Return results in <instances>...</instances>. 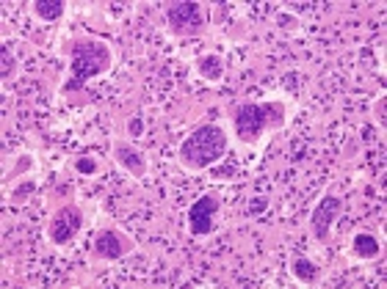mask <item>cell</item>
<instances>
[{
	"instance_id": "obj_15",
	"label": "cell",
	"mask_w": 387,
	"mask_h": 289,
	"mask_svg": "<svg viewBox=\"0 0 387 289\" xmlns=\"http://www.w3.org/2000/svg\"><path fill=\"white\" fill-rule=\"evenodd\" d=\"M11 72H14V47L3 44V50H0V75L8 78Z\"/></svg>"
},
{
	"instance_id": "obj_4",
	"label": "cell",
	"mask_w": 387,
	"mask_h": 289,
	"mask_svg": "<svg viewBox=\"0 0 387 289\" xmlns=\"http://www.w3.org/2000/svg\"><path fill=\"white\" fill-rule=\"evenodd\" d=\"M166 22H169L172 33H177V36H191V33L202 30L205 14H202V6H199V3H194V0H180V3L166 6Z\"/></svg>"
},
{
	"instance_id": "obj_20",
	"label": "cell",
	"mask_w": 387,
	"mask_h": 289,
	"mask_svg": "<svg viewBox=\"0 0 387 289\" xmlns=\"http://www.w3.org/2000/svg\"><path fill=\"white\" fill-rule=\"evenodd\" d=\"M379 121H385V99L379 102Z\"/></svg>"
},
{
	"instance_id": "obj_14",
	"label": "cell",
	"mask_w": 387,
	"mask_h": 289,
	"mask_svg": "<svg viewBox=\"0 0 387 289\" xmlns=\"http://www.w3.org/2000/svg\"><path fill=\"white\" fill-rule=\"evenodd\" d=\"M31 166H33V157H31V155H19V157H17V163H14V168H11V171H8L6 177H3V182L8 185V182H11L14 177H19V174H25V171H28Z\"/></svg>"
},
{
	"instance_id": "obj_9",
	"label": "cell",
	"mask_w": 387,
	"mask_h": 289,
	"mask_svg": "<svg viewBox=\"0 0 387 289\" xmlns=\"http://www.w3.org/2000/svg\"><path fill=\"white\" fill-rule=\"evenodd\" d=\"M114 157H117V163L128 171L130 177L141 179V177L147 174V157H144L138 149L128 146V143H117V146H114Z\"/></svg>"
},
{
	"instance_id": "obj_13",
	"label": "cell",
	"mask_w": 387,
	"mask_h": 289,
	"mask_svg": "<svg viewBox=\"0 0 387 289\" xmlns=\"http://www.w3.org/2000/svg\"><path fill=\"white\" fill-rule=\"evenodd\" d=\"M197 69H199L202 78H208V80H219L222 72H224V64H222L219 55H202V58H197Z\"/></svg>"
},
{
	"instance_id": "obj_1",
	"label": "cell",
	"mask_w": 387,
	"mask_h": 289,
	"mask_svg": "<svg viewBox=\"0 0 387 289\" xmlns=\"http://www.w3.org/2000/svg\"><path fill=\"white\" fill-rule=\"evenodd\" d=\"M111 67V50L106 42L97 39H78L69 47V83L64 91H78L83 89L86 80L108 72Z\"/></svg>"
},
{
	"instance_id": "obj_19",
	"label": "cell",
	"mask_w": 387,
	"mask_h": 289,
	"mask_svg": "<svg viewBox=\"0 0 387 289\" xmlns=\"http://www.w3.org/2000/svg\"><path fill=\"white\" fill-rule=\"evenodd\" d=\"M128 132L133 135V138L144 135V121H141V119H130V121H128Z\"/></svg>"
},
{
	"instance_id": "obj_8",
	"label": "cell",
	"mask_w": 387,
	"mask_h": 289,
	"mask_svg": "<svg viewBox=\"0 0 387 289\" xmlns=\"http://www.w3.org/2000/svg\"><path fill=\"white\" fill-rule=\"evenodd\" d=\"M130 248H133V245H130L120 231H114V229H103V231L94 237V256L108 259V262L122 259L125 251H130Z\"/></svg>"
},
{
	"instance_id": "obj_3",
	"label": "cell",
	"mask_w": 387,
	"mask_h": 289,
	"mask_svg": "<svg viewBox=\"0 0 387 289\" xmlns=\"http://www.w3.org/2000/svg\"><path fill=\"white\" fill-rule=\"evenodd\" d=\"M285 121V107L279 102H244L238 105L236 116H233V127H236V135L244 141V143H252L258 141L260 135L271 127H279Z\"/></svg>"
},
{
	"instance_id": "obj_16",
	"label": "cell",
	"mask_w": 387,
	"mask_h": 289,
	"mask_svg": "<svg viewBox=\"0 0 387 289\" xmlns=\"http://www.w3.org/2000/svg\"><path fill=\"white\" fill-rule=\"evenodd\" d=\"M33 193H36V182H31V179H28V182L17 185V191L11 193V201H14V204H22V201H28Z\"/></svg>"
},
{
	"instance_id": "obj_5",
	"label": "cell",
	"mask_w": 387,
	"mask_h": 289,
	"mask_svg": "<svg viewBox=\"0 0 387 289\" xmlns=\"http://www.w3.org/2000/svg\"><path fill=\"white\" fill-rule=\"evenodd\" d=\"M340 212H343V198L335 195V193H327V195L315 204V209H313V215H310V229H313V237H315L318 243H324V240L329 237V231H332L335 220L340 218Z\"/></svg>"
},
{
	"instance_id": "obj_2",
	"label": "cell",
	"mask_w": 387,
	"mask_h": 289,
	"mask_svg": "<svg viewBox=\"0 0 387 289\" xmlns=\"http://www.w3.org/2000/svg\"><path fill=\"white\" fill-rule=\"evenodd\" d=\"M227 155V135L219 124L197 127L180 146V160L188 168H208L216 166Z\"/></svg>"
},
{
	"instance_id": "obj_7",
	"label": "cell",
	"mask_w": 387,
	"mask_h": 289,
	"mask_svg": "<svg viewBox=\"0 0 387 289\" xmlns=\"http://www.w3.org/2000/svg\"><path fill=\"white\" fill-rule=\"evenodd\" d=\"M216 212H219V198L216 195H199L191 209H188V229L194 237H205L213 231V220H216Z\"/></svg>"
},
{
	"instance_id": "obj_12",
	"label": "cell",
	"mask_w": 387,
	"mask_h": 289,
	"mask_svg": "<svg viewBox=\"0 0 387 289\" xmlns=\"http://www.w3.org/2000/svg\"><path fill=\"white\" fill-rule=\"evenodd\" d=\"M354 254H357L360 259H374V256H379V240H377L371 231L354 234Z\"/></svg>"
},
{
	"instance_id": "obj_17",
	"label": "cell",
	"mask_w": 387,
	"mask_h": 289,
	"mask_svg": "<svg viewBox=\"0 0 387 289\" xmlns=\"http://www.w3.org/2000/svg\"><path fill=\"white\" fill-rule=\"evenodd\" d=\"M75 171L83 177H94L97 174V160L94 157H78L75 160Z\"/></svg>"
},
{
	"instance_id": "obj_18",
	"label": "cell",
	"mask_w": 387,
	"mask_h": 289,
	"mask_svg": "<svg viewBox=\"0 0 387 289\" xmlns=\"http://www.w3.org/2000/svg\"><path fill=\"white\" fill-rule=\"evenodd\" d=\"M268 209V195H255V198H249V204H247V212L252 215V218H258Z\"/></svg>"
},
{
	"instance_id": "obj_10",
	"label": "cell",
	"mask_w": 387,
	"mask_h": 289,
	"mask_svg": "<svg viewBox=\"0 0 387 289\" xmlns=\"http://www.w3.org/2000/svg\"><path fill=\"white\" fill-rule=\"evenodd\" d=\"M290 273H293V279H296V281H302V284H315V281H318V276H321L318 265H315L313 259H307V256L293 259Z\"/></svg>"
},
{
	"instance_id": "obj_6",
	"label": "cell",
	"mask_w": 387,
	"mask_h": 289,
	"mask_svg": "<svg viewBox=\"0 0 387 289\" xmlns=\"http://www.w3.org/2000/svg\"><path fill=\"white\" fill-rule=\"evenodd\" d=\"M81 229H83V212L75 204H67L50 220V243L53 245H69L78 237Z\"/></svg>"
},
{
	"instance_id": "obj_11",
	"label": "cell",
	"mask_w": 387,
	"mask_h": 289,
	"mask_svg": "<svg viewBox=\"0 0 387 289\" xmlns=\"http://www.w3.org/2000/svg\"><path fill=\"white\" fill-rule=\"evenodd\" d=\"M33 11H36L39 19H44V22H56V19L64 17L67 3H64V0H36V3H33Z\"/></svg>"
}]
</instances>
